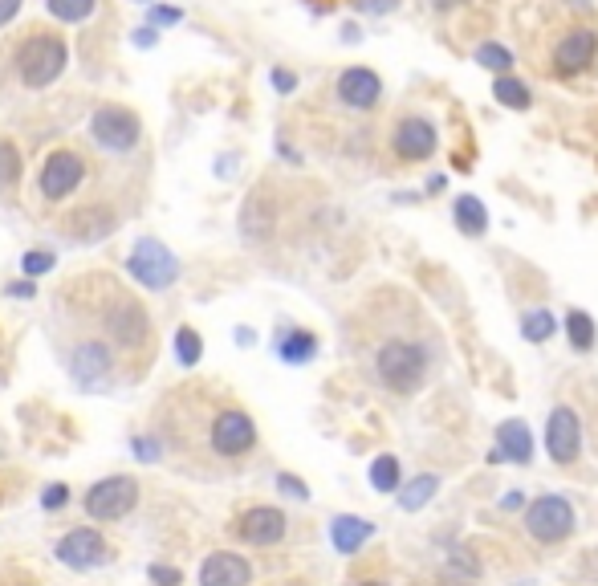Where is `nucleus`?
<instances>
[{
  "mask_svg": "<svg viewBox=\"0 0 598 586\" xmlns=\"http://www.w3.org/2000/svg\"><path fill=\"white\" fill-rule=\"evenodd\" d=\"M460 5H464V0H432L436 13H452V9H460Z\"/></svg>",
  "mask_w": 598,
  "mask_h": 586,
  "instance_id": "39",
  "label": "nucleus"
},
{
  "mask_svg": "<svg viewBox=\"0 0 598 586\" xmlns=\"http://www.w3.org/2000/svg\"><path fill=\"white\" fill-rule=\"evenodd\" d=\"M525 530L537 542H546V546L570 538L574 534V509H570V501H562V497H537L525 509Z\"/></svg>",
  "mask_w": 598,
  "mask_h": 586,
  "instance_id": "6",
  "label": "nucleus"
},
{
  "mask_svg": "<svg viewBox=\"0 0 598 586\" xmlns=\"http://www.w3.org/2000/svg\"><path fill=\"white\" fill-rule=\"evenodd\" d=\"M21 269H25L29 277H41V273H49V269H53V257H49V253H41V249H37V253H25Z\"/></svg>",
  "mask_w": 598,
  "mask_h": 586,
  "instance_id": "29",
  "label": "nucleus"
},
{
  "mask_svg": "<svg viewBox=\"0 0 598 586\" xmlns=\"http://www.w3.org/2000/svg\"><path fill=\"white\" fill-rule=\"evenodd\" d=\"M257 444V424L241 412V407H220V412L208 420V448L216 456H245Z\"/></svg>",
  "mask_w": 598,
  "mask_h": 586,
  "instance_id": "4",
  "label": "nucleus"
},
{
  "mask_svg": "<svg viewBox=\"0 0 598 586\" xmlns=\"http://www.w3.org/2000/svg\"><path fill=\"white\" fill-rule=\"evenodd\" d=\"M546 448L558 464H574L578 460V448H582V424L570 407H554V416L546 424Z\"/></svg>",
  "mask_w": 598,
  "mask_h": 586,
  "instance_id": "11",
  "label": "nucleus"
},
{
  "mask_svg": "<svg viewBox=\"0 0 598 586\" xmlns=\"http://www.w3.org/2000/svg\"><path fill=\"white\" fill-rule=\"evenodd\" d=\"M151 578L163 586H179V570H167V566H151Z\"/></svg>",
  "mask_w": 598,
  "mask_h": 586,
  "instance_id": "33",
  "label": "nucleus"
},
{
  "mask_svg": "<svg viewBox=\"0 0 598 586\" xmlns=\"http://www.w3.org/2000/svg\"><path fill=\"white\" fill-rule=\"evenodd\" d=\"M135 497H139V481L135 477H106V481H98L86 493V513L98 517V521H114V517L131 513Z\"/></svg>",
  "mask_w": 598,
  "mask_h": 586,
  "instance_id": "7",
  "label": "nucleus"
},
{
  "mask_svg": "<svg viewBox=\"0 0 598 586\" xmlns=\"http://www.w3.org/2000/svg\"><path fill=\"white\" fill-rule=\"evenodd\" d=\"M236 534H241L249 546H273L285 538V513L281 509H269V505H257L241 517L236 525Z\"/></svg>",
  "mask_w": 598,
  "mask_h": 586,
  "instance_id": "15",
  "label": "nucleus"
},
{
  "mask_svg": "<svg viewBox=\"0 0 598 586\" xmlns=\"http://www.w3.org/2000/svg\"><path fill=\"white\" fill-rule=\"evenodd\" d=\"M53 322L70 330L66 346L102 342L118 355H139V350L151 346V318L143 302L106 273L74 277L62 289V298L53 302Z\"/></svg>",
  "mask_w": 598,
  "mask_h": 586,
  "instance_id": "1",
  "label": "nucleus"
},
{
  "mask_svg": "<svg viewBox=\"0 0 598 586\" xmlns=\"http://www.w3.org/2000/svg\"><path fill=\"white\" fill-rule=\"evenodd\" d=\"M110 558V546L94 534V530H74L57 542V562H66L74 570H90V566H102Z\"/></svg>",
  "mask_w": 598,
  "mask_h": 586,
  "instance_id": "13",
  "label": "nucleus"
},
{
  "mask_svg": "<svg viewBox=\"0 0 598 586\" xmlns=\"http://www.w3.org/2000/svg\"><path fill=\"white\" fill-rule=\"evenodd\" d=\"M452 216H456L460 232H468V237H485V228H489V212H485V204L476 200V196H460V200H456V208H452Z\"/></svg>",
  "mask_w": 598,
  "mask_h": 586,
  "instance_id": "20",
  "label": "nucleus"
},
{
  "mask_svg": "<svg viewBox=\"0 0 598 586\" xmlns=\"http://www.w3.org/2000/svg\"><path fill=\"white\" fill-rule=\"evenodd\" d=\"M391 147L399 159H411V163H420V159H432L436 151V127L428 119H399L395 135H391Z\"/></svg>",
  "mask_w": 598,
  "mask_h": 586,
  "instance_id": "12",
  "label": "nucleus"
},
{
  "mask_svg": "<svg viewBox=\"0 0 598 586\" xmlns=\"http://www.w3.org/2000/svg\"><path fill=\"white\" fill-rule=\"evenodd\" d=\"M358 9L371 13V17H387L391 9H399V0H358Z\"/></svg>",
  "mask_w": 598,
  "mask_h": 586,
  "instance_id": "30",
  "label": "nucleus"
},
{
  "mask_svg": "<svg viewBox=\"0 0 598 586\" xmlns=\"http://www.w3.org/2000/svg\"><path fill=\"white\" fill-rule=\"evenodd\" d=\"M436 489H440V481H436V477H415V481L399 493V505H403L407 513H415V509H424V505L436 497Z\"/></svg>",
  "mask_w": 598,
  "mask_h": 586,
  "instance_id": "22",
  "label": "nucleus"
},
{
  "mask_svg": "<svg viewBox=\"0 0 598 586\" xmlns=\"http://www.w3.org/2000/svg\"><path fill=\"white\" fill-rule=\"evenodd\" d=\"M277 355L285 363H310L318 355V338L306 334V330H285L281 342H277Z\"/></svg>",
  "mask_w": 598,
  "mask_h": 586,
  "instance_id": "19",
  "label": "nucleus"
},
{
  "mask_svg": "<svg viewBox=\"0 0 598 586\" xmlns=\"http://www.w3.org/2000/svg\"><path fill=\"white\" fill-rule=\"evenodd\" d=\"M363 586H383V582H363Z\"/></svg>",
  "mask_w": 598,
  "mask_h": 586,
  "instance_id": "40",
  "label": "nucleus"
},
{
  "mask_svg": "<svg viewBox=\"0 0 598 586\" xmlns=\"http://www.w3.org/2000/svg\"><path fill=\"white\" fill-rule=\"evenodd\" d=\"M554 330H558V322H554L550 310H533V314H525V322H521V334H525L529 342H546Z\"/></svg>",
  "mask_w": 598,
  "mask_h": 586,
  "instance_id": "26",
  "label": "nucleus"
},
{
  "mask_svg": "<svg viewBox=\"0 0 598 586\" xmlns=\"http://www.w3.org/2000/svg\"><path fill=\"white\" fill-rule=\"evenodd\" d=\"M9 293H13V298H33V281H17V285H9Z\"/></svg>",
  "mask_w": 598,
  "mask_h": 586,
  "instance_id": "38",
  "label": "nucleus"
},
{
  "mask_svg": "<svg viewBox=\"0 0 598 586\" xmlns=\"http://www.w3.org/2000/svg\"><path fill=\"white\" fill-rule=\"evenodd\" d=\"M175 350H179V363L192 367V363H200V355H204V342H200V334H196L192 326H184V330L175 334Z\"/></svg>",
  "mask_w": 598,
  "mask_h": 586,
  "instance_id": "28",
  "label": "nucleus"
},
{
  "mask_svg": "<svg viewBox=\"0 0 598 586\" xmlns=\"http://www.w3.org/2000/svg\"><path fill=\"white\" fill-rule=\"evenodd\" d=\"M127 269H131V277H135L143 289H167V285L179 277L175 253H171L163 241H155V237H143V241L131 249Z\"/></svg>",
  "mask_w": 598,
  "mask_h": 586,
  "instance_id": "5",
  "label": "nucleus"
},
{
  "mask_svg": "<svg viewBox=\"0 0 598 586\" xmlns=\"http://www.w3.org/2000/svg\"><path fill=\"white\" fill-rule=\"evenodd\" d=\"M371 485H375L379 493H395V489H399V460H395V456H379V460L371 464Z\"/></svg>",
  "mask_w": 598,
  "mask_h": 586,
  "instance_id": "24",
  "label": "nucleus"
},
{
  "mask_svg": "<svg viewBox=\"0 0 598 586\" xmlns=\"http://www.w3.org/2000/svg\"><path fill=\"white\" fill-rule=\"evenodd\" d=\"M135 452H139L143 460H155V452H159V444H155V440H143V436H139V440H135Z\"/></svg>",
  "mask_w": 598,
  "mask_h": 586,
  "instance_id": "36",
  "label": "nucleus"
},
{
  "mask_svg": "<svg viewBox=\"0 0 598 586\" xmlns=\"http://www.w3.org/2000/svg\"><path fill=\"white\" fill-rule=\"evenodd\" d=\"M497 448H501L505 460H513V464H529V460H533V436H529V428H525L521 420H505V424L497 428Z\"/></svg>",
  "mask_w": 598,
  "mask_h": 586,
  "instance_id": "17",
  "label": "nucleus"
},
{
  "mask_svg": "<svg viewBox=\"0 0 598 586\" xmlns=\"http://www.w3.org/2000/svg\"><path fill=\"white\" fill-rule=\"evenodd\" d=\"M82 175H86V163H82L74 151H57V155H49L45 167H41V192H45L49 200H62V196H70V192L82 184Z\"/></svg>",
  "mask_w": 598,
  "mask_h": 586,
  "instance_id": "10",
  "label": "nucleus"
},
{
  "mask_svg": "<svg viewBox=\"0 0 598 586\" xmlns=\"http://www.w3.org/2000/svg\"><path fill=\"white\" fill-rule=\"evenodd\" d=\"M371 534H375V525L363 517H334V525H330V542L338 554H354Z\"/></svg>",
  "mask_w": 598,
  "mask_h": 586,
  "instance_id": "18",
  "label": "nucleus"
},
{
  "mask_svg": "<svg viewBox=\"0 0 598 586\" xmlns=\"http://www.w3.org/2000/svg\"><path fill=\"white\" fill-rule=\"evenodd\" d=\"M41 501H45V509H62V505L70 501V493H66V485H49Z\"/></svg>",
  "mask_w": 598,
  "mask_h": 586,
  "instance_id": "31",
  "label": "nucleus"
},
{
  "mask_svg": "<svg viewBox=\"0 0 598 586\" xmlns=\"http://www.w3.org/2000/svg\"><path fill=\"white\" fill-rule=\"evenodd\" d=\"M277 485H281L285 493H293V497H310V489H306L302 481H297V477H285V473H281V477H277Z\"/></svg>",
  "mask_w": 598,
  "mask_h": 586,
  "instance_id": "32",
  "label": "nucleus"
},
{
  "mask_svg": "<svg viewBox=\"0 0 598 586\" xmlns=\"http://www.w3.org/2000/svg\"><path fill=\"white\" fill-rule=\"evenodd\" d=\"M375 371H379L383 387H391L399 395H411V391H420L424 379H428V350L420 342L391 338L375 355Z\"/></svg>",
  "mask_w": 598,
  "mask_h": 586,
  "instance_id": "2",
  "label": "nucleus"
},
{
  "mask_svg": "<svg viewBox=\"0 0 598 586\" xmlns=\"http://www.w3.org/2000/svg\"><path fill=\"white\" fill-rule=\"evenodd\" d=\"M594 53H598V33L586 29V25L570 29V33L554 45V74H558V78H574V74H582V70L594 62Z\"/></svg>",
  "mask_w": 598,
  "mask_h": 586,
  "instance_id": "9",
  "label": "nucleus"
},
{
  "mask_svg": "<svg viewBox=\"0 0 598 586\" xmlns=\"http://www.w3.org/2000/svg\"><path fill=\"white\" fill-rule=\"evenodd\" d=\"M249 578H253L249 562L228 550L204 558V566H200V586H249Z\"/></svg>",
  "mask_w": 598,
  "mask_h": 586,
  "instance_id": "16",
  "label": "nucleus"
},
{
  "mask_svg": "<svg viewBox=\"0 0 598 586\" xmlns=\"http://www.w3.org/2000/svg\"><path fill=\"white\" fill-rule=\"evenodd\" d=\"M90 131H94V139L106 147V151H131L135 143H139V119L131 110H123V106H102L98 114H94V123H90Z\"/></svg>",
  "mask_w": 598,
  "mask_h": 586,
  "instance_id": "8",
  "label": "nucleus"
},
{
  "mask_svg": "<svg viewBox=\"0 0 598 586\" xmlns=\"http://www.w3.org/2000/svg\"><path fill=\"white\" fill-rule=\"evenodd\" d=\"M66 70V45L57 41V37H45V33H37V37H29L21 49H17V74H21V82L25 86H49V82H57V74Z\"/></svg>",
  "mask_w": 598,
  "mask_h": 586,
  "instance_id": "3",
  "label": "nucleus"
},
{
  "mask_svg": "<svg viewBox=\"0 0 598 586\" xmlns=\"http://www.w3.org/2000/svg\"><path fill=\"white\" fill-rule=\"evenodd\" d=\"M566 334H570V346H574V350H590V346H594V322H590V314L570 310V314H566Z\"/></svg>",
  "mask_w": 598,
  "mask_h": 586,
  "instance_id": "23",
  "label": "nucleus"
},
{
  "mask_svg": "<svg viewBox=\"0 0 598 586\" xmlns=\"http://www.w3.org/2000/svg\"><path fill=\"white\" fill-rule=\"evenodd\" d=\"M179 17H184L179 9H151V21H155V25H175Z\"/></svg>",
  "mask_w": 598,
  "mask_h": 586,
  "instance_id": "34",
  "label": "nucleus"
},
{
  "mask_svg": "<svg viewBox=\"0 0 598 586\" xmlns=\"http://www.w3.org/2000/svg\"><path fill=\"white\" fill-rule=\"evenodd\" d=\"M273 86H277V90H285V94H289V90H293V86H297V78H293V74H285V70H277V74H273Z\"/></svg>",
  "mask_w": 598,
  "mask_h": 586,
  "instance_id": "37",
  "label": "nucleus"
},
{
  "mask_svg": "<svg viewBox=\"0 0 598 586\" xmlns=\"http://www.w3.org/2000/svg\"><path fill=\"white\" fill-rule=\"evenodd\" d=\"M493 98H497L501 106H509V110H529V102H533L529 86L517 82V78H509V74H501V78L493 82Z\"/></svg>",
  "mask_w": 598,
  "mask_h": 586,
  "instance_id": "21",
  "label": "nucleus"
},
{
  "mask_svg": "<svg viewBox=\"0 0 598 586\" xmlns=\"http://www.w3.org/2000/svg\"><path fill=\"white\" fill-rule=\"evenodd\" d=\"M45 9L57 21H86L94 13V0H45Z\"/></svg>",
  "mask_w": 598,
  "mask_h": 586,
  "instance_id": "27",
  "label": "nucleus"
},
{
  "mask_svg": "<svg viewBox=\"0 0 598 586\" xmlns=\"http://www.w3.org/2000/svg\"><path fill=\"white\" fill-rule=\"evenodd\" d=\"M476 66H485V70H493V74H505V70L513 66V53H509L505 45H497V41H485L481 49H476Z\"/></svg>",
  "mask_w": 598,
  "mask_h": 586,
  "instance_id": "25",
  "label": "nucleus"
},
{
  "mask_svg": "<svg viewBox=\"0 0 598 586\" xmlns=\"http://www.w3.org/2000/svg\"><path fill=\"white\" fill-rule=\"evenodd\" d=\"M338 98L350 106V110H371L379 98H383V82L375 70L367 66H350L342 78H338Z\"/></svg>",
  "mask_w": 598,
  "mask_h": 586,
  "instance_id": "14",
  "label": "nucleus"
},
{
  "mask_svg": "<svg viewBox=\"0 0 598 586\" xmlns=\"http://www.w3.org/2000/svg\"><path fill=\"white\" fill-rule=\"evenodd\" d=\"M17 9H21V0H0V25H9L17 17Z\"/></svg>",
  "mask_w": 598,
  "mask_h": 586,
  "instance_id": "35",
  "label": "nucleus"
}]
</instances>
